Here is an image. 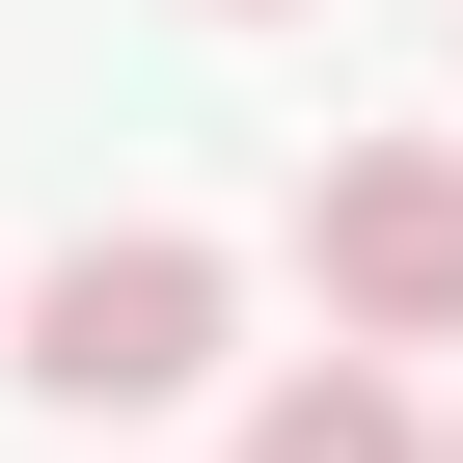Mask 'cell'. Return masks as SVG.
<instances>
[{
    "label": "cell",
    "mask_w": 463,
    "mask_h": 463,
    "mask_svg": "<svg viewBox=\"0 0 463 463\" xmlns=\"http://www.w3.org/2000/svg\"><path fill=\"white\" fill-rule=\"evenodd\" d=\"M191 28H300V0H191Z\"/></svg>",
    "instance_id": "277c9868"
},
{
    "label": "cell",
    "mask_w": 463,
    "mask_h": 463,
    "mask_svg": "<svg viewBox=\"0 0 463 463\" xmlns=\"http://www.w3.org/2000/svg\"><path fill=\"white\" fill-rule=\"evenodd\" d=\"M218 327H246V273H218L191 218H109V246L28 273V409H191Z\"/></svg>",
    "instance_id": "7a4b0ae2"
},
{
    "label": "cell",
    "mask_w": 463,
    "mask_h": 463,
    "mask_svg": "<svg viewBox=\"0 0 463 463\" xmlns=\"http://www.w3.org/2000/svg\"><path fill=\"white\" fill-rule=\"evenodd\" d=\"M300 273H327V354H463V137H327L300 164Z\"/></svg>",
    "instance_id": "6da1fadb"
},
{
    "label": "cell",
    "mask_w": 463,
    "mask_h": 463,
    "mask_svg": "<svg viewBox=\"0 0 463 463\" xmlns=\"http://www.w3.org/2000/svg\"><path fill=\"white\" fill-rule=\"evenodd\" d=\"M436 463H463V436H436Z\"/></svg>",
    "instance_id": "5b68a950"
},
{
    "label": "cell",
    "mask_w": 463,
    "mask_h": 463,
    "mask_svg": "<svg viewBox=\"0 0 463 463\" xmlns=\"http://www.w3.org/2000/svg\"><path fill=\"white\" fill-rule=\"evenodd\" d=\"M246 463H436V409H409L382 354H300V382L246 409Z\"/></svg>",
    "instance_id": "3957f363"
}]
</instances>
